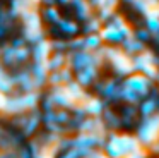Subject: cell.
Here are the masks:
<instances>
[{"mask_svg": "<svg viewBox=\"0 0 159 158\" xmlns=\"http://www.w3.org/2000/svg\"><path fill=\"white\" fill-rule=\"evenodd\" d=\"M137 137L144 148L151 146L154 141L159 139V115H149L140 124L137 131Z\"/></svg>", "mask_w": 159, "mask_h": 158, "instance_id": "obj_1", "label": "cell"}, {"mask_svg": "<svg viewBox=\"0 0 159 158\" xmlns=\"http://www.w3.org/2000/svg\"><path fill=\"white\" fill-rule=\"evenodd\" d=\"M98 158H111V156H108L104 151H99V156H98Z\"/></svg>", "mask_w": 159, "mask_h": 158, "instance_id": "obj_2", "label": "cell"}, {"mask_svg": "<svg viewBox=\"0 0 159 158\" xmlns=\"http://www.w3.org/2000/svg\"><path fill=\"white\" fill-rule=\"evenodd\" d=\"M121 158H130V156H121Z\"/></svg>", "mask_w": 159, "mask_h": 158, "instance_id": "obj_3", "label": "cell"}]
</instances>
